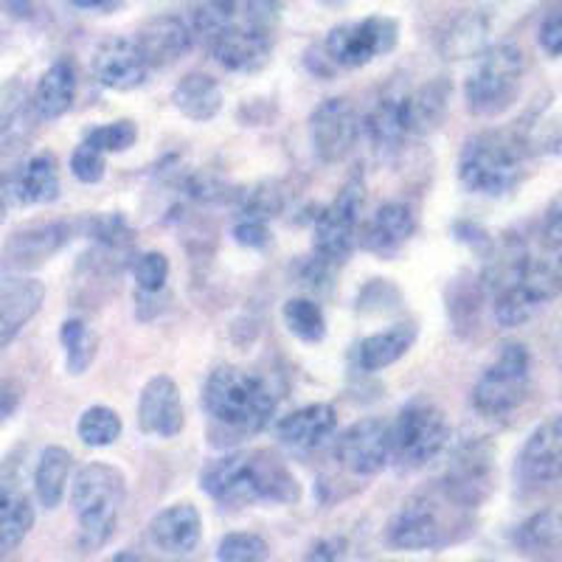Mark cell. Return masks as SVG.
I'll return each instance as SVG.
<instances>
[{
  "mask_svg": "<svg viewBox=\"0 0 562 562\" xmlns=\"http://www.w3.org/2000/svg\"><path fill=\"white\" fill-rule=\"evenodd\" d=\"M70 172H74L77 180H82V183H99V180L104 178V172H108V167H104V155L79 144V147L74 149V155H70Z\"/></svg>",
  "mask_w": 562,
  "mask_h": 562,
  "instance_id": "b9f144b4",
  "label": "cell"
},
{
  "mask_svg": "<svg viewBox=\"0 0 562 562\" xmlns=\"http://www.w3.org/2000/svg\"><path fill=\"white\" fill-rule=\"evenodd\" d=\"M335 430H338V414H335L333 405L315 403L279 419V425H276V439L284 448L310 453V450L324 448L326 441L335 436Z\"/></svg>",
  "mask_w": 562,
  "mask_h": 562,
  "instance_id": "7402d4cb",
  "label": "cell"
},
{
  "mask_svg": "<svg viewBox=\"0 0 562 562\" xmlns=\"http://www.w3.org/2000/svg\"><path fill=\"white\" fill-rule=\"evenodd\" d=\"M234 237H237V243L245 245V248H265V245L270 243V228L265 220L239 214V223L234 225Z\"/></svg>",
  "mask_w": 562,
  "mask_h": 562,
  "instance_id": "ee69618b",
  "label": "cell"
},
{
  "mask_svg": "<svg viewBox=\"0 0 562 562\" xmlns=\"http://www.w3.org/2000/svg\"><path fill=\"white\" fill-rule=\"evenodd\" d=\"M20 403V389L14 383H3L0 385V419H7Z\"/></svg>",
  "mask_w": 562,
  "mask_h": 562,
  "instance_id": "c3c4849f",
  "label": "cell"
},
{
  "mask_svg": "<svg viewBox=\"0 0 562 562\" xmlns=\"http://www.w3.org/2000/svg\"><path fill=\"white\" fill-rule=\"evenodd\" d=\"M335 459L355 475H378L391 461L389 453V422L360 419L335 439Z\"/></svg>",
  "mask_w": 562,
  "mask_h": 562,
  "instance_id": "5bb4252c",
  "label": "cell"
},
{
  "mask_svg": "<svg viewBox=\"0 0 562 562\" xmlns=\"http://www.w3.org/2000/svg\"><path fill=\"white\" fill-rule=\"evenodd\" d=\"M360 127L369 135L371 149H378L380 155H394L408 140L403 127V113H400V97L380 99Z\"/></svg>",
  "mask_w": 562,
  "mask_h": 562,
  "instance_id": "836d02e7",
  "label": "cell"
},
{
  "mask_svg": "<svg viewBox=\"0 0 562 562\" xmlns=\"http://www.w3.org/2000/svg\"><path fill=\"white\" fill-rule=\"evenodd\" d=\"M495 475V453L490 441L473 439L456 450L445 475V492L456 506H479L486 498Z\"/></svg>",
  "mask_w": 562,
  "mask_h": 562,
  "instance_id": "4fadbf2b",
  "label": "cell"
},
{
  "mask_svg": "<svg viewBox=\"0 0 562 562\" xmlns=\"http://www.w3.org/2000/svg\"><path fill=\"white\" fill-rule=\"evenodd\" d=\"M270 554V546L262 535L250 531H231L220 540L217 562H265Z\"/></svg>",
  "mask_w": 562,
  "mask_h": 562,
  "instance_id": "f35d334b",
  "label": "cell"
},
{
  "mask_svg": "<svg viewBox=\"0 0 562 562\" xmlns=\"http://www.w3.org/2000/svg\"><path fill=\"white\" fill-rule=\"evenodd\" d=\"M133 43L147 68H164V65L178 63L192 48L194 37L186 20L175 14H158L138 29Z\"/></svg>",
  "mask_w": 562,
  "mask_h": 562,
  "instance_id": "ffe728a7",
  "label": "cell"
},
{
  "mask_svg": "<svg viewBox=\"0 0 562 562\" xmlns=\"http://www.w3.org/2000/svg\"><path fill=\"white\" fill-rule=\"evenodd\" d=\"M340 551H344V540L340 537H324V540H318L307 551L304 562H338Z\"/></svg>",
  "mask_w": 562,
  "mask_h": 562,
  "instance_id": "7dc6e473",
  "label": "cell"
},
{
  "mask_svg": "<svg viewBox=\"0 0 562 562\" xmlns=\"http://www.w3.org/2000/svg\"><path fill=\"white\" fill-rule=\"evenodd\" d=\"M93 239L102 243L108 250H124L133 245V228L124 223V217L119 214H104V217L93 220V228H90Z\"/></svg>",
  "mask_w": 562,
  "mask_h": 562,
  "instance_id": "60d3db41",
  "label": "cell"
},
{
  "mask_svg": "<svg viewBox=\"0 0 562 562\" xmlns=\"http://www.w3.org/2000/svg\"><path fill=\"white\" fill-rule=\"evenodd\" d=\"M70 239L68 223H40L12 234L3 254H0V268L3 270H29L52 259L57 250H63Z\"/></svg>",
  "mask_w": 562,
  "mask_h": 562,
  "instance_id": "d6986e66",
  "label": "cell"
},
{
  "mask_svg": "<svg viewBox=\"0 0 562 562\" xmlns=\"http://www.w3.org/2000/svg\"><path fill=\"white\" fill-rule=\"evenodd\" d=\"M450 85L445 79H430L416 90L400 97V113H403V127L408 138H425L434 133L448 113Z\"/></svg>",
  "mask_w": 562,
  "mask_h": 562,
  "instance_id": "cb8c5ba5",
  "label": "cell"
},
{
  "mask_svg": "<svg viewBox=\"0 0 562 562\" xmlns=\"http://www.w3.org/2000/svg\"><path fill=\"white\" fill-rule=\"evenodd\" d=\"M74 97H77V70H74L68 59H57L40 77L32 104L43 122H54V119L68 113Z\"/></svg>",
  "mask_w": 562,
  "mask_h": 562,
  "instance_id": "83f0119b",
  "label": "cell"
},
{
  "mask_svg": "<svg viewBox=\"0 0 562 562\" xmlns=\"http://www.w3.org/2000/svg\"><path fill=\"white\" fill-rule=\"evenodd\" d=\"M102 562H140V560L133 554V551H115V554H110L108 560Z\"/></svg>",
  "mask_w": 562,
  "mask_h": 562,
  "instance_id": "f907efd6",
  "label": "cell"
},
{
  "mask_svg": "<svg viewBox=\"0 0 562 562\" xmlns=\"http://www.w3.org/2000/svg\"><path fill=\"white\" fill-rule=\"evenodd\" d=\"M531 383V355L524 344H504L473 389V405L481 416L501 419L524 405Z\"/></svg>",
  "mask_w": 562,
  "mask_h": 562,
  "instance_id": "9c48e42d",
  "label": "cell"
},
{
  "mask_svg": "<svg viewBox=\"0 0 562 562\" xmlns=\"http://www.w3.org/2000/svg\"><path fill=\"white\" fill-rule=\"evenodd\" d=\"M205 495L217 504L248 506L256 501H276V504H295L301 498V486L288 464L270 450L256 453H231L205 464L200 475Z\"/></svg>",
  "mask_w": 562,
  "mask_h": 562,
  "instance_id": "6da1fadb",
  "label": "cell"
},
{
  "mask_svg": "<svg viewBox=\"0 0 562 562\" xmlns=\"http://www.w3.org/2000/svg\"><path fill=\"white\" fill-rule=\"evenodd\" d=\"M138 425L144 434L160 436V439H175L186 425L183 396L178 383L167 374L149 380L138 396Z\"/></svg>",
  "mask_w": 562,
  "mask_h": 562,
  "instance_id": "e0dca14e",
  "label": "cell"
},
{
  "mask_svg": "<svg viewBox=\"0 0 562 562\" xmlns=\"http://www.w3.org/2000/svg\"><path fill=\"white\" fill-rule=\"evenodd\" d=\"M358 110L349 99H324L310 115V138L321 164H340L355 149L360 135Z\"/></svg>",
  "mask_w": 562,
  "mask_h": 562,
  "instance_id": "7c38bea8",
  "label": "cell"
},
{
  "mask_svg": "<svg viewBox=\"0 0 562 562\" xmlns=\"http://www.w3.org/2000/svg\"><path fill=\"white\" fill-rule=\"evenodd\" d=\"M543 243L546 248L562 250V192L549 203L543 214Z\"/></svg>",
  "mask_w": 562,
  "mask_h": 562,
  "instance_id": "f6af8a7d",
  "label": "cell"
},
{
  "mask_svg": "<svg viewBox=\"0 0 562 562\" xmlns=\"http://www.w3.org/2000/svg\"><path fill=\"white\" fill-rule=\"evenodd\" d=\"M149 537L167 554H189L203 540V515L192 504L167 506L149 524Z\"/></svg>",
  "mask_w": 562,
  "mask_h": 562,
  "instance_id": "603a6c76",
  "label": "cell"
},
{
  "mask_svg": "<svg viewBox=\"0 0 562 562\" xmlns=\"http://www.w3.org/2000/svg\"><path fill=\"white\" fill-rule=\"evenodd\" d=\"M7 178L0 175V220H3V214H7Z\"/></svg>",
  "mask_w": 562,
  "mask_h": 562,
  "instance_id": "816d5d0a",
  "label": "cell"
},
{
  "mask_svg": "<svg viewBox=\"0 0 562 562\" xmlns=\"http://www.w3.org/2000/svg\"><path fill=\"white\" fill-rule=\"evenodd\" d=\"M14 192L20 203L43 205L59 198V167L52 153H40L29 158L14 180Z\"/></svg>",
  "mask_w": 562,
  "mask_h": 562,
  "instance_id": "f546056e",
  "label": "cell"
},
{
  "mask_svg": "<svg viewBox=\"0 0 562 562\" xmlns=\"http://www.w3.org/2000/svg\"><path fill=\"white\" fill-rule=\"evenodd\" d=\"M366 186L363 178L351 175L338 192L333 203L321 209L315 217V243H313V262L326 268L329 273L340 268L349 259L351 245H355V231H358L360 209H363Z\"/></svg>",
  "mask_w": 562,
  "mask_h": 562,
  "instance_id": "30bf717a",
  "label": "cell"
},
{
  "mask_svg": "<svg viewBox=\"0 0 562 562\" xmlns=\"http://www.w3.org/2000/svg\"><path fill=\"white\" fill-rule=\"evenodd\" d=\"M23 102H26V88L20 79H9V82L0 85V135L12 127L14 119L23 110Z\"/></svg>",
  "mask_w": 562,
  "mask_h": 562,
  "instance_id": "7bdbcfd3",
  "label": "cell"
},
{
  "mask_svg": "<svg viewBox=\"0 0 562 562\" xmlns=\"http://www.w3.org/2000/svg\"><path fill=\"white\" fill-rule=\"evenodd\" d=\"M416 340L414 324H394L391 329L363 338L355 349V366L360 371H383L403 360Z\"/></svg>",
  "mask_w": 562,
  "mask_h": 562,
  "instance_id": "4316f807",
  "label": "cell"
},
{
  "mask_svg": "<svg viewBox=\"0 0 562 562\" xmlns=\"http://www.w3.org/2000/svg\"><path fill=\"white\" fill-rule=\"evenodd\" d=\"M124 498H127V481L122 470L104 461H93L79 470L70 490V506L77 515L79 543L85 549H102L113 537Z\"/></svg>",
  "mask_w": 562,
  "mask_h": 562,
  "instance_id": "3957f363",
  "label": "cell"
},
{
  "mask_svg": "<svg viewBox=\"0 0 562 562\" xmlns=\"http://www.w3.org/2000/svg\"><path fill=\"white\" fill-rule=\"evenodd\" d=\"M135 140H138V127L130 119H119V122L102 124V127L88 130L85 135V147L97 149L99 155H110V153H124V149L135 147Z\"/></svg>",
  "mask_w": 562,
  "mask_h": 562,
  "instance_id": "74e56055",
  "label": "cell"
},
{
  "mask_svg": "<svg viewBox=\"0 0 562 562\" xmlns=\"http://www.w3.org/2000/svg\"><path fill=\"white\" fill-rule=\"evenodd\" d=\"M93 77L108 90H135L147 79V65L140 59L138 48L127 37H108L97 45L93 59H90Z\"/></svg>",
  "mask_w": 562,
  "mask_h": 562,
  "instance_id": "ac0fdd59",
  "label": "cell"
},
{
  "mask_svg": "<svg viewBox=\"0 0 562 562\" xmlns=\"http://www.w3.org/2000/svg\"><path fill=\"white\" fill-rule=\"evenodd\" d=\"M34 526V506L18 486L0 490V554L18 549Z\"/></svg>",
  "mask_w": 562,
  "mask_h": 562,
  "instance_id": "d6a6232c",
  "label": "cell"
},
{
  "mask_svg": "<svg viewBox=\"0 0 562 562\" xmlns=\"http://www.w3.org/2000/svg\"><path fill=\"white\" fill-rule=\"evenodd\" d=\"M537 40H540L546 54H551V57H562V9H557V12H551L549 18L543 20V26H540Z\"/></svg>",
  "mask_w": 562,
  "mask_h": 562,
  "instance_id": "bcb514c9",
  "label": "cell"
},
{
  "mask_svg": "<svg viewBox=\"0 0 562 562\" xmlns=\"http://www.w3.org/2000/svg\"><path fill=\"white\" fill-rule=\"evenodd\" d=\"M279 3H234L228 26L209 40L211 57L231 74H254L270 63Z\"/></svg>",
  "mask_w": 562,
  "mask_h": 562,
  "instance_id": "5b68a950",
  "label": "cell"
},
{
  "mask_svg": "<svg viewBox=\"0 0 562 562\" xmlns=\"http://www.w3.org/2000/svg\"><path fill=\"white\" fill-rule=\"evenodd\" d=\"M518 481L531 490L562 481V414L540 422L518 453Z\"/></svg>",
  "mask_w": 562,
  "mask_h": 562,
  "instance_id": "9a60e30c",
  "label": "cell"
},
{
  "mask_svg": "<svg viewBox=\"0 0 562 562\" xmlns=\"http://www.w3.org/2000/svg\"><path fill=\"white\" fill-rule=\"evenodd\" d=\"M396 43H400V23L394 18L374 14L355 23H340L326 34L324 59L338 68H363L394 52Z\"/></svg>",
  "mask_w": 562,
  "mask_h": 562,
  "instance_id": "8fae6325",
  "label": "cell"
},
{
  "mask_svg": "<svg viewBox=\"0 0 562 562\" xmlns=\"http://www.w3.org/2000/svg\"><path fill=\"white\" fill-rule=\"evenodd\" d=\"M172 102L186 119H192V122H211L223 110V88H220V82L214 77H209L203 70H194V74H186L175 85Z\"/></svg>",
  "mask_w": 562,
  "mask_h": 562,
  "instance_id": "f1b7e54d",
  "label": "cell"
},
{
  "mask_svg": "<svg viewBox=\"0 0 562 562\" xmlns=\"http://www.w3.org/2000/svg\"><path fill=\"white\" fill-rule=\"evenodd\" d=\"M416 231V217L411 205L405 203H383L378 211H374V217L369 220V225L363 228V245L369 254L378 256H394L396 250L403 248L411 237H414Z\"/></svg>",
  "mask_w": 562,
  "mask_h": 562,
  "instance_id": "d4e9b609",
  "label": "cell"
},
{
  "mask_svg": "<svg viewBox=\"0 0 562 562\" xmlns=\"http://www.w3.org/2000/svg\"><path fill=\"white\" fill-rule=\"evenodd\" d=\"M515 546L535 562L562 560V504L546 506L526 518L515 531Z\"/></svg>",
  "mask_w": 562,
  "mask_h": 562,
  "instance_id": "484cf974",
  "label": "cell"
},
{
  "mask_svg": "<svg viewBox=\"0 0 562 562\" xmlns=\"http://www.w3.org/2000/svg\"><path fill=\"white\" fill-rule=\"evenodd\" d=\"M557 295H562V250L549 256L526 254L518 276L495 290V321L501 326L526 324Z\"/></svg>",
  "mask_w": 562,
  "mask_h": 562,
  "instance_id": "ba28073f",
  "label": "cell"
},
{
  "mask_svg": "<svg viewBox=\"0 0 562 562\" xmlns=\"http://www.w3.org/2000/svg\"><path fill=\"white\" fill-rule=\"evenodd\" d=\"M436 501L428 495H416L405 501L403 509L391 518L385 529V540L394 549L403 551H425L436 549L445 540V520L439 518Z\"/></svg>",
  "mask_w": 562,
  "mask_h": 562,
  "instance_id": "2e32d148",
  "label": "cell"
},
{
  "mask_svg": "<svg viewBox=\"0 0 562 562\" xmlns=\"http://www.w3.org/2000/svg\"><path fill=\"white\" fill-rule=\"evenodd\" d=\"M526 57L515 43H498L475 59L464 79V99L473 115H498L518 99Z\"/></svg>",
  "mask_w": 562,
  "mask_h": 562,
  "instance_id": "8992f818",
  "label": "cell"
},
{
  "mask_svg": "<svg viewBox=\"0 0 562 562\" xmlns=\"http://www.w3.org/2000/svg\"><path fill=\"white\" fill-rule=\"evenodd\" d=\"M526 149L509 133H479L459 158V180L470 194L501 198L524 180Z\"/></svg>",
  "mask_w": 562,
  "mask_h": 562,
  "instance_id": "277c9868",
  "label": "cell"
},
{
  "mask_svg": "<svg viewBox=\"0 0 562 562\" xmlns=\"http://www.w3.org/2000/svg\"><path fill=\"white\" fill-rule=\"evenodd\" d=\"M486 37H490V18L479 9H467L441 37V52L448 54V59L481 57L486 52Z\"/></svg>",
  "mask_w": 562,
  "mask_h": 562,
  "instance_id": "4dcf8cb0",
  "label": "cell"
},
{
  "mask_svg": "<svg viewBox=\"0 0 562 562\" xmlns=\"http://www.w3.org/2000/svg\"><path fill=\"white\" fill-rule=\"evenodd\" d=\"M284 326L304 344H318L326 335V318L324 310L310 299H290L281 310Z\"/></svg>",
  "mask_w": 562,
  "mask_h": 562,
  "instance_id": "8d00e7d4",
  "label": "cell"
},
{
  "mask_svg": "<svg viewBox=\"0 0 562 562\" xmlns=\"http://www.w3.org/2000/svg\"><path fill=\"white\" fill-rule=\"evenodd\" d=\"M450 439L445 411L428 396H414L389 425V453L396 464L416 470L434 461Z\"/></svg>",
  "mask_w": 562,
  "mask_h": 562,
  "instance_id": "52a82bcc",
  "label": "cell"
},
{
  "mask_svg": "<svg viewBox=\"0 0 562 562\" xmlns=\"http://www.w3.org/2000/svg\"><path fill=\"white\" fill-rule=\"evenodd\" d=\"M70 464H74V456L59 445H52L40 453L37 470H34V492H37L43 509H57L59 506L70 479Z\"/></svg>",
  "mask_w": 562,
  "mask_h": 562,
  "instance_id": "1f68e13d",
  "label": "cell"
},
{
  "mask_svg": "<svg viewBox=\"0 0 562 562\" xmlns=\"http://www.w3.org/2000/svg\"><path fill=\"white\" fill-rule=\"evenodd\" d=\"M77 434L88 448H110L122 436V416L108 405H90L79 416Z\"/></svg>",
  "mask_w": 562,
  "mask_h": 562,
  "instance_id": "d590c367",
  "label": "cell"
},
{
  "mask_svg": "<svg viewBox=\"0 0 562 562\" xmlns=\"http://www.w3.org/2000/svg\"><path fill=\"white\" fill-rule=\"evenodd\" d=\"M133 279L135 284H138V293H160L169 281V259L160 254V250L140 254L133 262Z\"/></svg>",
  "mask_w": 562,
  "mask_h": 562,
  "instance_id": "ab89813d",
  "label": "cell"
},
{
  "mask_svg": "<svg viewBox=\"0 0 562 562\" xmlns=\"http://www.w3.org/2000/svg\"><path fill=\"white\" fill-rule=\"evenodd\" d=\"M203 408L214 422L237 434H259L276 414V391L259 374L217 366L203 385Z\"/></svg>",
  "mask_w": 562,
  "mask_h": 562,
  "instance_id": "7a4b0ae2",
  "label": "cell"
},
{
  "mask_svg": "<svg viewBox=\"0 0 562 562\" xmlns=\"http://www.w3.org/2000/svg\"><path fill=\"white\" fill-rule=\"evenodd\" d=\"M45 301V284L32 276L0 279V349L12 344L23 326L40 313Z\"/></svg>",
  "mask_w": 562,
  "mask_h": 562,
  "instance_id": "44dd1931",
  "label": "cell"
},
{
  "mask_svg": "<svg viewBox=\"0 0 562 562\" xmlns=\"http://www.w3.org/2000/svg\"><path fill=\"white\" fill-rule=\"evenodd\" d=\"M70 7L82 9V12L110 14V12H115V9H122V3H119V0H74Z\"/></svg>",
  "mask_w": 562,
  "mask_h": 562,
  "instance_id": "681fc988",
  "label": "cell"
},
{
  "mask_svg": "<svg viewBox=\"0 0 562 562\" xmlns=\"http://www.w3.org/2000/svg\"><path fill=\"white\" fill-rule=\"evenodd\" d=\"M59 340L65 346V366H68V374L79 378L93 366L99 351V335L90 329L85 321L70 318L65 321L63 329H59Z\"/></svg>",
  "mask_w": 562,
  "mask_h": 562,
  "instance_id": "e575fe53",
  "label": "cell"
}]
</instances>
